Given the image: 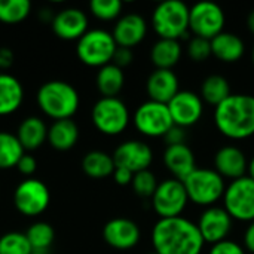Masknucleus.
I'll return each instance as SVG.
<instances>
[{"label":"nucleus","mask_w":254,"mask_h":254,"mask_svg":"<svg viewBox=\"0 0 254 254\" xmlns=\"http://www.w3.org/2000/svg\"><path fill=\"white\" fill-rule=\"evenodd\" d=\"M150 240L158 254H201L205 247L196 223L183 216L158 219Z\"/></svg>","instance_id":"nucleus-1"},{"label":"nucleus","mask_w":254,"mask_h":254,"mask_svg":"<svg viewBox=\"0 0 254 254\" xmlns=\"http://www.w3.org/2000/svg\"><path fill=\"white\" fill-rule=\"evenodd\" d=\"M213 121L217 131L229 140L241 141L254 135V95L231 94L214 107Z\"/></svg>","instance_id":"nucleus-2"},{"label":"nucleus","mask_w":254,"mask_h":254,"mask_svg":"<svg viewBox=\"0 0 254 254\" xmlns=\"http://www.w3.org/2000/svg\"><path fill=\"white\" fill-rule=\"evenodd\" d=\"M36 98L40 110L55 121L71 119L80 104L76 88L64 80L45 82L39 88Z\"/></svg>","instance_id":"nucleus-3"},{"label":"nucleus","mask_w":254,"mask_h":254,"mask_svg":"<svg viewBox=\"0 0 254 254\" xmlns=\"http://www.w3.org/2000/svg\"><path fill=\"white\" fill-rule=\"evenodd\" d=\"M189 202L199 207H213L223 198L226 190V180L214 170L196 167L185 180Z\"/></svg>","instance_id":"nucleus-4"},{"label":"nucleus","mask_w":254,"mask_h":254,"mask_svg":"<svg viewBox=\"0 0 254 254\" xmlns=\"http://www.w3.org/2000/svg\"><path fill=\"white\" fill-rule=\"evenodd\" d=\"M189 6L180 0H165L152 12V27L159 39L180 40L189 33Z\"/></svg>","instance_id":"nucleus-5"},{"label":"nucleus","mask_w":254,"mask_h":254,"mask_svg":"<svg viewBox=\"0 0 254 254\" xmlns=\"http://www.w3.org/2000/svg\"><path fill=\"white\" fill-rule=\"evenodd\" d=\"M118 45L110 31L104 28L88 30L76 45L77 58L89 67H104L113 61Z\"/></svg>","instance_id":"nucleus-6"},{"label":"nucleus","mask_w":254,"mask_h":254,"mask_svg":"<svg viewBox=\"0 0 254 254\" xmlns=\"http://www.w3.org/2000/svg\"><path fill=\"white\" fill-rule=\"evenodd\" d=\"M91 118L94 127L109 137L122 134L132 119L128 106L118 97H101L97 100Z\"/></svg>","instance_id":"nucleus-7"},{"label":"nucleus","mask_w":254,"mask_h":254,"mask_svg":"<svg viewBox=\"0 0 254 254\" xmlns=\"http://www.w3.org/2000/svg\"><path fill=\"white\" fill-rule=\"evenodd\" d=\"M132 124L134 128L147 138H164L165 134L174 127L168 106L152 100L141 103L135 109Z\"/></svg>","instance_id":"nucleus-8"},{"label":"nucleus","mask_w":254,"mask_h":254,"mask_svg":"<svg viewBox=\"0 0 254 254\" xmlns=\"http://www.w3.org/2000/svg\"><path fill=\"white\" fill-rule=\"evenodd\" d=\"M223 208L234 220L252 223L254 222V180L249 176L232 180L226 185L222 198Z\"/></svg>","instance_id":"nucleus-9"},{"label":"nucleus","mask_w":254,"mask_h":254,"mask_svg":"<svg viewBox=\"0 0 254 254\" xmlns=\"http://www.w3.org/2000/svg\"><path fill=\"white\" fill-rule=\"evenodd\" d=\"M152 199V208L159 219L183 216L189 198L183 182L171 177L159 182Z\"/></svg>","instance_id":"nucleus-10"},{"label":"nucleus","mask_w":254,"mask_h":254,"mask_svg":"<svg viewBox=\"0 0 254 254\" xmlns=\"http://www.w3.org/2000/svg\"><path fill=\"white\" fill-rule=\"evenodd\" d=\"M225 10L214 1H198L189 9V31L195 37L211 40L225 31Z\"/></svg>","instance_id":"nucleus-11"},{"label":"nucleus","mask_w":254,"mask_h":254,"mask_svg":"<svg viewBox=\"0 0 254 254\" xmlns=\"http://www.w3.org/2000/svg\"><path fill=\"white\" fill-rule=\"evenodd\" d=\"M49 189L39 179L22 180L13 192L15 208L27 217H36L42 214L49 207Z\"/></svg>","instance_id":"nucleus-12"},{"label":"nucleus","mask_w":254,"mask_h":254,"mask_svg":"<svg viewBox=\"0 0 254 254\" xmlns=\"http://www.w3.org/2000/svg\"><path fill=\"white\" fill-rule=\"evenodd\" d=\"M199 234L205 244H217L228 240L234 228V219L223 208V205H213L204 208L196 223Z\"/></svg>","instance_id":"nucleus-13"},{"label":"nucleus","mask_w":254,"mask_h":254,"mask_svg":"<svg viewBox=\"0 0 254 254\" xmlns=\"http://www.w3.org/2000/svg\"><path fill=\"white\" fill-rule=\"evenodd\" d=\"M204 104L205 103L202 101L199 94L189 89H180L167 106L174 125L188 129L202 119Z\"/></svg>","instance_id":"nucleus-14"},{"label":"nucleus","mask_w":254,"mask_h":254,"mask_svg":"<svg viewBox=\"0 0 254 254\" xmlns=\"http://www.w3.org/2000/svg\"><path fill=\"white\" fill-rule=\"evenodd\" d=\"M112 156L116 167L127 168L134 174L149 170L153 162L152 147L141 140H127L121 143Z\"/></svg>","instance_id":"nucleus-15"},{"label":"nucleus","mask_w":254,"mask_h":254,"mask_svg":"<svg viewBox=\"0 0 254 254\" xmlns=\"http://www.w3.org/2000/svg\"><path fill=\"white\" fill-rule=\"evenodd\" d=\"M104 241L115 250H131L141 240L140 226L125 217H116L109 220L103 228Z\"/></svg>","instance_id":"nucleus-16"},{"label":"nucleus","mask_w":254,"mask_h":254,"mask_svg":"<svg viewBox=\"0 0 254 254\" xmlns=\"http://www.w3.org/2000/svg\"><path fill=\"white\" fill-rule=\"evenodd\" d=\"M213 168L226 180H237L247 176L249 158L243 149L234 144L220 147L213 158Z\"/></svg>","instance_id":"nucleus-17"},{"label":"nucleus","mask_w":254,"mask_h":254,"mask_svg":"<svg viewBox=\"0 0 254 254\" xmlns=\"http://www.w3.org/2000/svg\"><path fill=\"white\" fill-rule=\"evenodd\" d=\"M112 36L118 46L131 49L146 39L147 22L140 13H125L116 21Z\"/></svg>","instance_id":"nucleus-18"},{"label":"nucleus","mask_w":254,"mask_h":254,"mask_svg":"<svg viewBox=\"0 0 254 254\" xmlns=\"http://www.w3.org/2000/svg\"><path fill=\"white\" fill-rule=\"evenodd\" d=\"M52 31L63 40H79L88 31V16L77 7H67L54 15Z\"/></svg>","instance_id":"nucleus-19"},{"label":"nucleus","mask_w":254,"mask_h":254,"mask_svg":"<svg viewBox=\"0 0 254 254\" xmlns=\"http://www.w3.org/2000/svg\"><path fill=\"white\" fill-rule=\"evenodd\" d=\"M180 91V80L176 71L155 68L146 79V92L149 100L168 104Z\"/></svg>","instance_id":"nucleus-20"},{"label":"nucleus","mask_w":254,"mask_h":254,"mask_svg":"<svg viewBox=\"0 0 254 254\" xmlns=\"http://www.w3.org/2000/svg\"><path fill=\"white\" fill-rule=\"evenodd\" d=\"M162 161L170 174L180 182H183L196 168L195 153L186 143L167 146L162 155Z\"/></svg>","instance_id":"nucleus-21"},{"label":"nucleus","mask_w":254,"mask_h":254,"mask_svg":"<svg viewBox=\"0 0 254 254\" xmlns=\"http://www.w3.org/2000/svg\"><path fill=\"white\" fill-rule=\"evenodd\" d=\"M211 55L225 64L238 63L246 54V42L241 36L231 31H222L219 36L210 40Z\"/></svg>","instance_id":"nucleus-22"},{"label":"nucleus","mask_w":254,"mask_h":254,"mask_svg":"<svg viewBox=\"0 0 254 254\" xmlns=\"http://www.w3.org/2000/svg\"><path fill=\"white\" fill-rule=\"evenodd\" d=\"M183 48L180 40L158 39L150 48V61L155 68L173 70L182 60Z\"/></svg>","instance_id":"nucleus-23"},{"label":"nucleus","mask_w":254,"mask_h":254,"mask_svg":"<svg viewBox=\"0 0 254 254\" xmlns=\"http://www.w3.org/2000/svg\"><path fill=\"white\" fill-rule=\"evenodd\" d=\"M24 101L22 83L9 73H0V116L15 113Z\"/></svg>","instance_id":"nucleus-24"},{"label":"nucleus","mask_w":254,"mask_h":254,"mask_svg":"<svg viewBox=\"0 0 254 254\" xmlns=\"http://www.w3.org/2000/svg\"><path fill=\"white\" fill-rule=\"evenodd\" d=\"M48 129L49 128L43 119L37 116H28L19 124L15 135L24 150H36L48 140Z\"/></svg>","instance_id":"nucleus-25"},{"label":"nucleus","mask_w":254,"mask_h":254,"mask_svg":"<svg viewBox=\"0 0 254 254\" xmlns=\"http://www.w3.org/2000/svg\"><path fill=\"white\" fill-rule=\"evenodd\" d=\"M79 140V128L71 119L54 121L48 129V141L57 150H70Z\"/></svg>","instance_id":"nucleus-26"},{"label":"nucleus","mask_w":254,"mask_h":254,"mask_svg":"<svg viewBox=\"0 0 254 254\" xmlns=\"http://www.w3.org/2000/svg\"><path fill=\"white\" fill-rule=\"evenodd\" d=\"M116 165L113 156L103 150H91L82 159V170L91 179H106L113 176Z\"/></svg>","instance_id":"nucleus-27"},{"label":"nucleus","mask_w":254,"mask_h":254,"mask_svg":"<svg viewBox=\"0 0 254 254\" xmlns=\"http://www.w3.org/2000/svg\"><path fill=\"white\" fill-rule=\"evenodd\" d=\"M97 89L103 97H118L125 85V74L124 70L113 63L98 68L95 77Z\"/></svg>","instance_id":"nucleus-28"},{"label":"nucleus","mask_w":254,"mask_h":254,"mask_svg":"<svg viewBox=\"0 0 254 254\" xmlns=\"http://www.w3.org/2000/svg\"><path fill=\"white\" fill-rule=\"evenodd\" d=\"M231 83L222 74H210L201 83L199 95L204 103L216 107L231 95Z\"/></svg>","instance_id":"nucleus-29"},{"label":"nucleus","mask_w":254,"mask_h":254,"mask_svg":"<svg viewBox=\"0 0 254 254\" xmlns=\"http://www.w3.org/2000/svg\"><path fill=\"white\" fill-rule=\"evenodd\" d=\"M24 155V147L15 134L0 131V170H9L16 167L18 161Z\"/></svg>","instance_id":"nucleus-30"},{"label":"nucleus","mask_w":254,"mask_h":254,"mask_svg":"<svg viewBox=\"0 0 254 254\" xmlns=\"http://www.w3.org/2000/svg\"><path fill=\"white\" fill-rule=\"evenodd\" d=\"M25 237L33 249V253H46L55 240V231L46 222H36L28 228Z\"/></svg>","instance_id":"nucleus-31"},{"label":"nucleus","mask_w":254,"mask_h":254,"mask_svg":"<svg viewBox=\"0 0 254 254\" xmlns=\"http://www.w3.org/2000/svg\"><path fill=\"white\" fill-rule=\"evenodd\" d=\"M31 10L28 0H0V21L4 24H18L24 21Z\"/></svg>","instance_id":"nucleus-32"},{"label":"nucleus","mask_w":254,"mask_h":254,"mask_svg":"<svg viewBox=\"0 0 254 254\" xmlns=\"http://www.w3.org/2000/svg\"><path fill=\"white\" fill-rule=\"evenodd\" d=\"M0 254H33V249L21 232H7L0 237Z\"/></svg>","instance_id":"nucleus-33"},{"label":"nucleus","mask_w":254,"mask_h":254,"mask_svg":"<svg viewBox=\"0 0 254 254\" xmlns=\"http://www.w3.org/2000/svg\"><path fill=\"white\" fill-rule=\"evenodd\" d=\"M91 13L101 21L119 19L122 13V1L119 0H92L89 3Z\"/></svg>","instance_id":"nucleus-34"},{"label":"nucleus","mask_w":254,"mask_h":254,"mask_svg":"<svg viewBox=\"0 0 254 254\" xmlns=\"http://www.w3.org/2000/svg\"><path fill=\"white\" fill-rule=\"evenodd\" d=\"M158 185H159V182H158L156 176L150 170L135 173L134 179H132V183H131L134 193L141 196V198H152L156 188H158Z\"/></svg>","instance_id":"nucleus-35"},{"label":"nucleus","mask_w":254,"mask_h":254,"mask_svg":"<svg viewBox=\"0 0 254 254\" xmlns=\"http://www.w3.org/2000/svg\"><path fill=\"white\" fill-rule=\"evenodd\" d=\"M186 52H188V57L195 63H204L210 57H213L210 40L202 39V37H195V36L188 42Z\"/></svg>","instance_id":"nucleus-36"},{"label":"nucleus","mask_w":254,"mask_h":254,"mask_svg":"<svg viewBox=\"0 0 254 254\" xmlns=\"http://www.w3.org/2000/svg\"><path fill=\"white\" fill-rule=\"evenodd\" d=\"M208 254H247L244 246L234 240H225L217 244H213L208 250Z\"/></svg>","instance_id":"nucleus-37"},{"label":"nucleus","mask_w":254,"mask_h":254,"mask_svg":"<svg viewBox=\"0 0 254 254\" xmlns=\"http://www.w3.org/2000/svg\"><path fill=\"white\" fill-rule=\"evenodd\" d=\"M186 138H188V132H186V129L185 128H182V127H177V125H174L167 134H165V137H164V140H165V144L167 146H174V144H183V143H186Z\"/></svg>","instance_id":"nucleus-38"},{"label":"nucleus","mask_w":254,"mask_h":254,"mask_svg":"<svg viewBox=\"0 0 254 254\" xmlns=\"http://www.w3.org/2000/svg\"><path fill=\"white\" fill-rule=\"evenodd\" d=\"M134 60V54H132V49H128V48H121L118 46L116 52H115V57H113V64L121 67L122 70L125 67H128Z\"/></svg>","instance_id":"nucleus-39"},{"label":"nucleus","mask_w":254,"mask_h":254,"mask_svg":"<svg viewBox=\"0 0 254 254\" xmlns=\"http://www.w3.org/2000/svg\"><path fill=\"white\" fill-rule=\"evenodd\" d=\"M15 168H16L22 176H31V174H34V171H36V168H37V161H36L34 156L24 153V155L21 156V159L18 161V164H16Z\"/></svg>","instance_id":"nucleus-40"},{"label":"nucleus","mask_w":254,"mask_h":254,"mask_svg":"<svg viewBox=\"0 0 254 254\" xmlns=\"http://www.w3.org/2000/svg\"><path fill=\"white\" fill-rule=\"evenodd\" d=\"M132 179H134V173L127 170V168H122V167H116L115 171H113V180L121 185V186H127V185H131L132 183Z\"/></svg>","instance_id":"nucleus-41"},{"label":"nucleus","mask_w":254,"mask_h":254,"mask_svg":"<svg viewBox=\"0 0 254 254\" xmlns=\"http://www.w3.org/2000/svg\"><path fill=\"white\" fill-rule=\"evenodd\" d=\"M244 249L247 253L254 254V222L249 223V226L246 228V232H244Z\"/></svg>","instance_id":"nucleus-42"},{"label":"nucleus","mask_w":254,"mask_h":254,"mask_svg":"<svg viewBox=\"0 0 254 254\" xmlns=\"http://www.w3.org/2000/svg\"><path fill=\"white\" fill-rule=\"evenodd\" d=\"M13 52L12 49L3 46L0 48V70H7L13 64Z\"/></svg>","instance_id":"nucleus-43"},{"label":"nucleus","mask_w":254,"mask_h":254,"mask_svg":"<svg viewBox=\"0 0 254 254\" xmlns=\"http://www.w3.org/2000/svg\"><path fill=\"white\" fill-rule=\"evenodd\" d=\"M247 27H249V30L254 34V9L249 13V16H247Z\"/></svg>","instance_id":"nucleus-44"},{"label":"nucleus","mask_w":254,"mask_h":254,"mask_svg":"<svg viewBox=\"0 0 254 254\" xmlns=\"http://www.w3.org/2000/svg\"><path fill=\"white\" fill-rule=\"evenodd\" d=\"M247 176L254 180V155L250 158V159H249V170H247Z\"/></svg>","instance_id":"nucleus-45"},{"label":"nucleus","mask_w":254,"mask_h":254,"mask_svg":"<svg viewBox=\"0 0 254 254\" xmlns=\"http://www.w3.org/2000/svg\"><path fill=\"white\" fill-rule=\"evenodd\" d=\"M252 63H253V65H254V43H253V46H252Z\"/></svg>","instance_id":"nucleus-46"},{"label":"nucleus","mask_w":254,"mask_h":254,"mask_svg":"<svg viewBox=\"0 0 254 254\" xmlns=\"http://www.w3.org/2000/svg\"><path fill=\"white\" fill-rule=\"evenodd\" d=\"M33 254H48V253H33Z\"/></svg>","instance_id":"nucleus-47"},{"label":"nucleus","mask_w":254,"mask_h":254,"mask_svg":"<svg viewBox=\"0 0 254 254\" xmlns=\"http://www.w3.org/2000/svg\"><path fill=\"white\" fill-rule=\"evenodd\" d=\"M149 254H158V253H155V252H152V253H149Z\"/></svg>","instance_id":"nucleus-48"}]
</instances>
